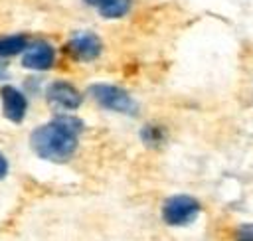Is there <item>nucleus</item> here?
Instances as JSON below:
<instances>
[{"mask_svg": "<svg viewBox=\"0 0 253 241\" xmlns=\"http://www.w3.org/2000/svg\"><path fill=\"white\" fill-rule=\"evenodd\" d=\"M83 120L73 115H57L49 122L36 126L30 134V146L42 160L47 162H67L79 144L83 132Z\"/></svg>", "mask_w": 253, "mask_h": 241, "instance_id": "obj_1", "label": "nucleus"}, {"mask_svg": "<svg viewBox=\"0 0 253 241\" xmlns=\"http://www.w3.org/2000/svg\"><path fill=\"white\" fill-rule=\"evenodd\" d=\"M28 45H30V41H28V36H24V34L0 36V59L14 57L18 53H24V49Z\"/></svg>", "mask_w": 253, "mask_h": 241, "instance_id": "obj_9", "label": "nucleus"}, {"mask_svg": "<svg viewBox=\"0 0 253 241\" xmlns=\"http://www.w3.org/2000/svg\"><path fill=\"white\" fill-rule=\"evenodd\" d=\"M87 93L99 107H103L107 111L121 113V115H136L138 113V105L130 97V93H126L125 89H121L117 85L95 83V85H89Z\"/></svg>", "mask_w": 253, "mask_h": 241, "instance_id": "obj_2", "label": "nucleus"}, {"mask_svg": "<svg viewBox=\"0 0 253 241\" xmlns=\"http://www.w3.org/2000/svg\"><path fill=\"white\" fill-rule=\"evenodd\" d=\"M22 67L32 71H47L55 63V49L49 41H34L30 43L22 53Z\"/></svg>", "mask_w": 253, "mask_h": 241, "instance_id": "obj_7", "label": "nucleus"}, {"mask_svg": "<svg viewBox=\"0 0 253 241\" xmlns=\"http://www.w3.org/2000/svg\"><path fill=\"white\" fill-rule=\"evenodd\" d=\"M65 51L73 61H81V63H89L93 59H97L103 51V41L97 34L93 32H75L69 41L65 43Z\"/></svg>", "mask_w": 253, "mask_h": 241, "instance_id": "obj_4", "label": "nucleus"}, {"mask_svg": "<svg viewBox=\"0 0 253 241\" xmlns=\"http://www.w3.org/2000/svg\"><path fill=\"white\" fill-rule=\"evenodd\" d=\"M8 77H10V69H8L6 61H2V59H0V81H6Z\"/></svg>", "mask_w": 253, "mask_h": 241, "instance_id": "obj_13", "label": "nucleus"}, {"mask_svg": "<svg viewBox=\"0 0 253 241\" xmlns=\"http://www.w3.org/2000/svg\"><path fill=\"white\" fill-rule=\"evenodd\" d=\"M0 107L6 120L20 124L28 115V97L22 89L14 85H4L0 87Z\"/></svg>", "mask_w": 253, "mask_h": 241, "instance_id": "obj_6", "label": "nucleus"}, {"mask_svg": "<svg viewBox=\"0 0 253 241\" xmlns=\"http://www.w3.org/2000/svg\"><path fill=\"white\" fill-rule=\"evenodd\" d=\"M233 241H253V223H243L235 229Z\"/></svg>", "mask_w": 253, "mask_h": 241, "instance_id": "obj_11", "label": "nucleus"}, {"mask_svg": "<svg viewBox=\"0 0 253 241\" xmlns=\"http://www.w3.org/2000/svg\"><path fill=\"white\" fill-rule=\"evenodd\" d=\"M10 174V162L8 158L4 156V152H0V182Z\"/></svg>", "mask_w": 253, "mask_h": 241, "instance_id": "obj_12", "label": "nucleus"}, {"mask_svg": "<svg viewBox=\"0 0 253 241\" xmlns=\"http://www.w3.org/2000/svg\"><path fill=\"white\" fill-rule=\"evenodd\" d=\"M87 6H93L99 10L103 18L117 20L123 18L130 10V0H83Z\"/></svg>", "mask_w": 253, "mask_h": 241, "instance_id": "obj_8", "label": "nucleus"}, {"mask_svg": "<svg viewBox=\"0 0 253 241\" xmlns=\"http://www.w3.org/2000/svg\"><path fill=\"white\" fill-rule=\"evenodd\" d=\"M45 101L53 111H75L79 109V105L83 103V95L79 93V89L75 85H71L69 81H51L45 89Z\"/></svg>", "mask_w": 253, "mask_h": 241, "instance_id": "obj_5", "label": "nucleus"}, {"mask_svg": "<svg viewBox=\"0 0 253 241\" xmlns=\"http://www.w3.org/2000/svg\"><path fill=\"white\" fill-rule=\"evenodd\" d=\"M200 211H202V203L194 196L176 194V196H170L162 203L160 215H162L164 223L170 227H186L198 219Z\"/></svg>", "mask_w": 253, "mask_h": 241, "instance_id": "obj_3", "label": "nucleus"}, {"mask_svg": "<svg viewBox=\"0 0 253 241\" xmlns=\"http://www.w3.org/2000/svg\"><path fill=\"white\" fill-rule=\"evenodd\" d=\"M164 136H166L164 128L158 126V124H154V122H148V124H144V126L140 128V138H142V142L148 144V146H158V144L164 140Z\"/></svg>", "mask_w": 253, "mask_h": 241, "instance_id": "obj_10", "label": "nucleus"}]
</instances>
